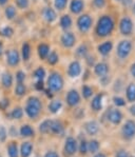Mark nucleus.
<instances>
[{"label":"nucleus","mask_w":135,"mask_h":157,"mask_svg":"<svg viewBox=\"0 0 135 157\" xmlns=\"http://www.w3.org/2000/svg\"><path fill=\"white\" fill-rule=\"evenodd\" d=\"M124 93H125V98H126L127 102H129V103L135 102V80L130 81V82L127 83Z\"/></svg>","instance_id":"nucleus-20"},{"label":"nucleus","mask_w":135,"mask_h":157,"mask_svg":"<svg viewBox=\"0 0 135 157\" xmlns=\"http://www.w3.org/2000/svg\"><path fill=\"white\" fill-rule=\"evenodd\" d=\"M91 52H92V49H91L90 44L87 42H83L75 48L74 56H75V59H84V57L90 54Z\"/></svg>","instance_id":"nucleus-17"},{"label":"nucleus","mask_w":135,"mask_h":157,"mask_svg":"<svg viewBox=\"0 0 135 157\" xmlns=\"http://www.w3.org/2000/svg\"><path fill=\"white\" fill-rule=\"evenodd\" d=\"M9 105H10L9 99H2L0 101V110H6L9 107Z\"/></svg>","instance_id":"nucleus-52"},{"label":"nucleus","mask_w":135,"mask_h":157,"mask_svg":"<svg viewBox=\"0 0 135 157\" xmlns=\"http://www.w3.org/2000/svg\"><path fill=\"white\" fill-rule=\"evenodd\" d=\"M111 88L112 91L115 95H119L120 93L125 91V88L127 86V81H126V77H124L122 75H119L117 77H113V80L111 82Z\"/></svg>","instance_id":"nucleus-13"},{"label":"nucleus","mask_w":135,"mask_h":157,"mask_svg":"<svg viewBox=\"0 0 135 157\" xmlns=\"http://www.w3.org/2000/svg\"><path fill=\"white\" fill-rule=\"evenodd\" d=\"M20 135L23 137H31L34 135V130L31 125L29 124H23L20 129Z\"/></svg>","instance_id":"nucleus-36"},{"label":"nucleus","mask_w":135,"mask_h":157,"mask_svg":"<svg viewBox=\"0 0 135 157\" xmlns=\"http://www.w3.org/2000/svg\"><path fill=\"white\" fill-rule=\"evenodd\" d=\"M69 10L73 15H80L86 10V1L84 0H71L69 2Z\"/></svg>","instance_id":"nucleus-15"},{"label":"nucleus","mask_w":135,"mask_h":157,"mask_svg":"<svg viewBox=\"0 0 135 157\" xmlns=\"http://www.w3.org/2000/svg\"><path fill=\"white\" fill-rule=\"evenodd\" d=\"M44 157H59V155L55 151H50V152H48V153L45 154Z\"/></svg>","instance_id":"nucleus-55"},{"label":"nucleus","mask_w":135,"mask_h":157,"mask_svg":"<svg viewBox=\"0 0 135 157\" xmlns=\"http://www.w3.org/2000/svg\"><path fill=\"white\" fill-rule=\"evenodd\" d=\"M98 80H99V83L101 84V86H103V88H106V86H109L111 84V82H112V80H113L112 73L106 75V76L100 77V78H98Z\"/></svg>","instance_id":"nucleus-38"},{"label":"nucleus","mask_w":135,"mask_h":157,"mask_svg":"<svg viewBox=\"0 0 135 157\" xmlns=\"http://www.w3.org/2000/svg\"><path fill=\"white\" fill-rule=\"evenodd\" d=\"M117 9V6L111 3L109 8L100 12L99 16L95 20L92 31L94 40L96 42L109 39V38H114V36L116 35L117 20L120 14Z\"/></svg>","instance_id":"nucleus-1"},{"label":"nucleus","mask_w":135,"mask_h":157,"mask_svg":"<svg viewBox=\"0 0 135 157\" xmlns=\"http://www.w3.org/2000/svg\"><path fill=\"white\" fill-rule=\"evenodd\" d=\"M84 62H86L87 67H89V69H92V67L95 66L96 62L99 60V57L97 56V54H96L95 52H91L90 54H88L86 57H84Z\"/></svg>","instance_id":"nucleus-26"},{"label":"nucleus","mask_w":135,"mask_h":157,"mask_svg":"<svg viewBox=\"0 0 135 157\" xmlns=\"http://www.w3.org/2000/svg\"><path fill=\"white\" fill-rule=\"evenodd\" d=\"M120 135L125 140H132L135 137V120L127 119L122 125Z\"/></svg>","instance_id":"nucleus-10"},{"label":"nucleus","mask_w":135,"mask_h":157,"mask_svg":"<svg viewBox=\"0 0 135 157\" xmlns=\"http://www.w3.org/2000/svg\"><path fill=\"white\" fill-rule=\"evenodd\" d=\"M128 73L131 76V78L135 80V58L130 61L129 66H128Z\"/></svg>","instance_id":"nucleus-44"},{"label":"nucleus","mask_w":135,"mask_h":157,"mask_svg":"<svg viewBox=\"0 0 135 157\" xmlns=\"http://www.w3.org/2000/svg\"><path fill=\"white\" fill-rule=\"evenodd\" d=\"M50 51H51V47H50V44H48V43L41 42V43H39L37 47V54L41 60L47 59Z\"/></svg>","instance_id":"nucleus-25"},{"label":"nucleus","mask_w":135,"mask_h":157,"mask_svg":"<svg viewBox=\"0 0 135 157\" xmlns=\"http://www.w3.org/2000/svg\"><path fill=\"white\" fill-rule=\"evenodd\" d=\"M1 54H2V43L0 41V56H1Z\"/></svg>","instance_id":"nucleus-59"},{"label":"nucleus","mask_w":135,"mask_h":157,"mask_svg":"<svg viewBox=\"0 0 135 157\" xmlns=\"http://www.w3.org/2000/svg\"><path fill=\"white\" fill-rule=\"evenodd\" d=\"M64 131V124H61V121L59 120H52L51 121V132L54 133V134L60 135L62 134Z\"/></svg>","instance_id":"nucleus-27"},{"label":"nucleus","mask_w":135,"mask_h":157,"mask_svg":"<svg viewBox=\"0 0 135 157\" xmlns=\"http://www.w3.org/2000/svg\"><path fill=\"white\" fill-rule=\"evenodd\" d=\"M135 54V39L134 38H120L115 42L112 57L118 67L129 64Z\"/></svg>","instance_id":"nucleus-2"},{"label":"nucleus","mask_w":135,"mask_h":157,"mask_svg":"<svg viewBox=\"0 0 135 157\" xmlns=\"http://www.w3.org/2000/svg\"><path fill=\"white\" fill-rule=\"evenodd\" d=\"M77 149H78V144H77L76 139L73 137H68L64 142V153L68 156L74 155L76 153Z\"/></svg>","instance_id":"nucleus-19"},{"label":"nucleus","mask_w":135,"mask_h":157,"mask_svg":"<svg viewBox=\"0 0 135 157\" xmlns=\"http://www.w3.org/2000/svg\"><path fill=\"white\" fill-rule=\"evenodd\" d=\"M111 4L110 0H91V8L93 11L96 12H102L107 8H109Z\"/></svg>","instance_id":"nucleus-23"},{"label":"nucleus","mask_w":135,"mask_h":157,"mask_svg":"<svg viewBox=\"0 0 135 157\" xmlns=\"http://www.w3.org/2000/svg\"><path fill=\"white\" fill-rule=\"evenodd\" d=\"M11 116L14 118V119H20L21 117L23 116V111L21 108H15L11 113Z\"/></svg>","instance_id":"nucleus-45"},{"label":"nucleus","mask_w":135,"mask_h":157,"mask_svg":"<svg viewBox=\"0 0 135 157\" xmlns=\"http://www.w3.org/2000/svg\"><path fill=\"white\" fill-rule=\"evenodd\" d=\"M76 28L77 31L81 35H89L93 31L95 18L91 13H83L78 15L76 19Z\"/></svg>","instance_id":"nucleus-4"},{"label":"nucleus","mask_w":135,"mask_h":157,"mask_svg":"<svg viewBox=\"0 0 135 157\" xmlns=\"http://www.w3.org/2000/svg\"><path fill=\"white\" fill-rule=\"evenodd\" d=\"M60 44L64 49H73L75 48L76 43H77V37L72 31H66L61 34L59 38Z\"/></svg>","instance_id":"nucleus-11"},{"label":"nucleus","mask_w":135,"mask_h":157,"mask_svg":"<svg viewBox=\"0 0 135 157\" xmlns=\"http://www.w3.org/2000/svg\"><path fill=\"white\" fill-rule=\"evenodd\" d=\"M99 148H100V144L96 139H92L91 141L88 142V152H90V153L96 154L99 151Z\"/></svg>","instance_id":"nucleus-34"},{"label":"nucleus","mask_w":135,"mask_h":157,"mask_svg":"<svg viewBox=\"0 0 135 157\" xmlns=\"http://www.w3.org/2000/svg\"><path fill=\"white\" fill-rule=\"evenodd\" d=\"M4 14H6V18L10 19V20H12V19L16 16V8L13 6H8V8L6 9V11H4Z\"/></svg>","instance_id":"nucleus-41"},{"label":"nucleus","mask_w":135,"mask_h":157,"mask_svg":"<svg viewBox=\"0 0 135 157\" xmlns=\"http://www.w3.org/2000/svg\"><path fill=\"white\" fill-rule=\"evenodd\" d=\"M16 79H17V81H18V82H23V81H25V74L23 73L22 71L17 72Z\"/></svg>","instance_id":"nucleus-50"},{"label":"nucleus","mask_w":135,"mask_h":157,"mask_svg":"<svg viewBox=\"0 0 135 157\" xmlns=\"http://www.w3.org/2000/svg\"><path fill=\"white\" fill-rule=\"evenodd\" d=\"M94 157H107V156L103 153H96L95 155H94Z\"/></svg>","instance_id":"nucleus-57"},{"label":"nucleus","mask_w":135,"mask_h":157,"mask_svg":"<svg viewBox=\"0 0 135 157\" xmlns=\"http://www.w3.org/2000/svg\"><path fill=\"white\" fill-rule=\"evenodd\" d=\"M62 108V101L60 99H55V100H52L50 102V105H48V109L51 113L53 114H56L60 111V109Z\"/></svg>","instance_id":"nucleus-29"},{"label":"nucleus","mask_w":135,"mask_h":157,"mask_svg":"<svg viewBox=\"0 0 135 157\" xmlns=\"http://www.w3.org/2000/svg\"><path fill=\"white\" fill-rule=\"evenodd\" d=\"M26 92V88L25 86L22 82H18L15 88V94L18 96H23Z\"/></svg>","instance_id":"nucleus-43"},{"label":"nucleus","mask_w":135,"mask_h":157,"mask_svg":"<svg viewBox=\"0 0 135 157\" xmlns=\"http://www.w3.org/2000/svg\"><path fill=\"white\" fill-rule=\"evenodd\" d=\"M115 157H130L129 155V152L127 151V150H118L116 151V153H115Z\"/></svg>","instance_id":"nucleus-49"},{"label":"nucleus","mask_w":135,"mask_h":157,"mask_svg":"<svg viewBox=\"0 0 135 157\" xmlns=\"http://www.w3.org/2000/svg\"><path fill=\"white\" fill-rule=\"evenodd\" d=\"M6 138V130L4 127L0 125V140L1 141H4Z\"/></svg>","instance_id":"nucleus-51"},{"label":"nucleus","mask_w":135,"mask_h":157,"mask_svg":"<svg viewBox=\"0 0 135 157\" xmlns=\"http://www.w3.org/2000/svg\"><path fill=\"white\" fill-rule=\"evenodd\" d=\"M93 73L97 78L112 73V64L110 59H99L93 67Z\"/></svg>","instance_id":"nucleus-8"},{"label":"nucleus","mask_w":135,"mask_h":157,"mask_svg":"<svg viewBox=\"0 0 135 157\" xmlns=\"http://www.w3.org/2000/svg\"><path fill=\"white\" fill-rule=\"evenodd\" d=\"M21 55H22V58L25 61H28L31 57V47L28 42H25L22 44V48H21Z\"/></svg>","instance_id":"nucleus-35"},{"label":"nucleus","mask_w":135,"mask_h":157,"mask_svg":"<svg viewBox=\"0 0 135 157\" xmlns=\"http://www.w3.org/2000/svg\"><path fill=\"white\" fill-rule=\"evenodd\" d=\"M36 89L39 91L43 90V81L42 80H38L37 83H36Z\"/></svg>","instance_id":"nucleus-56"},{"label":"nucleus","mask_w":135,"mask_h":157,"mask_svg":"<svg viewBox=\"0 0 135 157\" xmlns=\"http://www.w3.org/2000/svg\"><path fill=\"white\" fill-rule=\"evenodd\" d=\"M45 60L50 66H56L59 62V54L57 53L56 50H51Z\"/></svg>","instance_id":"nucleus-28"},{"label":"nucleus","mask_w":135,"mask_h":157,"mask_svg":"<svg viewBox=\"0 0 135 157\" xmlns=\"http://www.w3.org/2000/svg\"><path fill=\"white\" fill-rule=\"evenodd\" d=\"M135 19L129 11H120L117 20L116 35L120 38H134Z\"/></svg>","instance_id":"nucleus-3"},{"label":"nucleus","mask_w":135,"mask_h":157,"mask_svg":"<svg viewBox=\"0 0 135 157\" xmlns=\"http://www.w3.org/2000/svg\"><path fill=\"white\" fill-rule=\"evenodd\" d=\"M42 17L48 23H52L54 22L57 19V13L56 10L51 8V6H47L42 10Z\"/></svg>","instance_id":"nucleus-22"},{"label":"nucleus","mask_w":135,"mask_h":157,"mask_svg":"<svg viewBox=\"0 0 135 157\" xmlns=\"http://www.w3.org/2000/svg\"><path fill=\"white\" fill-rule=\"evenodd\" d=\"M51 121H52V120L47 119V120H44L43 122H41L40 125H39V131L41 133H44V134L51 132Z\"/></svg>","instance_id":"nucleus-39"},{"label":"nucleus","mask_w":135,"mask_h":157,"mask_svg":"<svg viewBox=\"0 0 135 157\" xmlns=\"http://www.w3.org/2000/svg\"><path fill=\"white\" fill-rule=\"evenodd\" d=\"M0 34H1L2 36H4V37H12L14 34V31L12 28H10V26H6V28H3L1 31H0Z\"/></svg>","instance_id":"nucleus-46"},{"label":"nucleus","mask_w":135,"mask_h":157,"mask_svg":"<svg viewBox=\"0 0 135 157\" xmlns=\"http://www.w3.org/2000/svg\"><path fill=\"white\" fill-rule=\"evenodd\" d=\"M129 13L131 14L132 17L135 19V0L133 1V3H132V6H131V8L129 9Z\"/></svg>","instance_id":"nucleus-54"},{"label":"nucleus","mask_w":135,"mask_h":157,"mask_svg":"<svg viewBox=\"0 0 135 157\" xmlns=\"http://www.w3.org/2000/svg\"><path fill=\"white\" fill-rule=\"evenodd\" d=\"M94 89L92 86H88V84H83L81 86V96L84 98V99H90V98L93 97L94 95Z\"/></svg>","instance_id":"nucleus-31"},{"label":"nucleus","mask_w":135,"mask_h":157,"mask_svg":"<svg viewBox=\"0 0 135 157\" xmlns=\"http://www.w3.org/2000/svg\"><path fill=\"white\" fill-rule=\"evenodd\" d=\"M8 151L10 157H18V149H17V144L15 142H11L10 144Z\"/></svg>","instance_id":"nucleus-42"},{"label":"nucleus","mask_w":135,"mask_h":157,"mask_svg":"<svg viewBox=\"0 0 135 157\" xmlns=\"http://www.w3.org/2000/svg\"><path fill=\"white\" fill-rule=\"evenodd\" d=\"M34 77L37 79V81L38 80L43 81V79H44V77H45V70L43 69L42 67H37V69L35 70V72H34Z\"/></svg>","instance_id":"nucleus-40"},{"label":"nucleus","mask_w":135,"mask_h":157,"mask_svg":"<svg viewBox=\"0 0 135 157\" xmlns=\"http://www.w3.org/2000/svg\"><path fill=\"white\" fill-rule=\"evenodd\" d=\"M59 25L64 32L66 31H71L72 26H73V19L70 14H64L59 18Z\"/></svg>","instance_id":"nucleus-21"},{"label":"nucleus","mask_w":135,"mask_h":157,"mask_svg":"<svg viewBox=\"0 0 135 157\" xmlns=\"http://www.w3.org/2000/svg\"><path fill=\"white\" fill-rule=\"evenodd\" d=\"M83 64L79 59H74L68 66L67 74L70 78H78L83 74Z\"/></svg>","instance_id":"nucleus-12"},{"label":"nucleus","mask_w":135,"mask_h":157,"mask_svg":"<svg viewBox=\"0 0 135 157\" xmlns=\"http://www.w3.org/2000/svg\"><path fill=\"white\" fill-rule=\"evenodd\" d=\"M84 130L89 135L94 136L99 132V124L96 120H90L84 124Z\"/></svg>","instance_id":"nucleus-24"},{"label":"nucleus","mask_w":135,"mask_h":157,"mask_svg":"<svg viewBox=\"0 0 135 157\" xmlns=\"http://www.w3.org/2000/svg\"><path fill=\"white\" fill-rule=\"evenodd\" d=\"M69 1L70 0H54V9L56 12L64 11L69 6Z\"/></svg>","instance_id":"nucleus-33"},{"label":"nucleus","mask_w":135,"mask_h":157,"mask_svg":"<svg viewBox=\"0 0 135 157\" xmlns=\"http://www.w3.org/2000/svg\"><path fill=\"white\" fill-rule=\"evenodd\" d=\"M8 2V0H0V6H4Z\"/></svg>","instance_id":"nucleus-58"},{"label":"nucleus","mask_w":135,"mask_h":157,"mask_svg":"<svg viewBox=\"0 0 135 157\" xmlns=\"http://www.w3.org/2000/svg\"><path fill=\"white\" fill-rule=\"evenodd\" d=\"M79 152H80V154H83V155H86L87 153H88V142L86 140H81L80 144H79Z\"/></svg>","instance_id":"nucleus-47"},{"label":"nucleus","mask_w":135,"mask_h":157,"mask_svg":"<svg viewBox=\"0 0 135 157\" xmlns=\"http://www.w3.org/2000/svg\"><path fill=\"white\" fill-rule=\"evenodd\" d=\"M42 110V103L40 99L36 96H31L26 100L25 105V113L31 119H36L40 115V112Z\"/></svg>","instance_id":"nucleus-6"},{"label":"nucleus","mask_w":135,"mask_h":157,"mask_svg":"<svg viewBox=\"0 0 135 157\" xmlns=\"http://www.w3.org/2000/svg\"><path fill=\"white\" fill-rule=\"evenodd\" d=\"M106 119L108 122H110L113 125H118L122 124V119H124V114H122V110L119 108L112 107L108 109V111L106 112Z\"/></svg>","instance_id":"nucleus-9"},{"label":"nucleus","mask_w":135,"mask_h":157,"mask_svg":"<svg viewBox=\"0 0 135 157\" xmlns=\"http://www.w3.org/2000/svg\"><path fill=\"white\" fill-rule=\"evenodd\" d=\"M16 4L21 10L28 9L29 6H30V0H16Z\"/></svg>","instance_id":"nucleus-48"},{"label":"nucleus","mask_w":135,"mask_h":157,"mask_svg":"<svg viewBox=\"0 0 135 157\" xmlns=\"http://www.w3.org/2000/svg\"><path fill=\"white\" fill-rule=\"evenodd\" d=\"M112 102H113V105L116 108H124L127 105V100L125 97H122V96L120 95H114L112 97Z\"/></svg>","instance_id":"nucleus-32"},{"label":"nucleus","mask_w":135,"mask_h":157,"mask_svg":"<svg viewBox=\"0 0 135 157\" xmlns=\"http://www.w3.org/2000/svg\"><path fill=\"white\" fill-rule=\"evenodd\" d=\"M48 89L51 92H54V93H58L64 89V80L62 75L58 73V72H52L49 77H48L47 80Z\"/></svg>","instance_id":"nucleus-7"},{"label":"nucleus","mask_w":135,"mask_h":157,"mask_svg":"<svg viewBox=\"0 0 135 157\" xmlns=\"http://www.w3.org/2000/svg\"><path fill=\"white\" fill-rule=\"evenodd\" d=\"M32 150H33V144L31 142L26 141L23 142L21 144V149H20V154L21 157H29L32 153Z\"/></svg>","instance_id":"nucleus-30"},{"label":"nucleus","mask_w":135,"mask_h":157,"mask_svg":"<svg viewBox=\"0 0 135 157\" xmlns=\"http://www.w3.org/2000/svg\"><path fill=\"white\" fill-rule=\"evenodd\" d=\"M128 111H129L130 115H131L132 117H135V102L131 103V105L128 108Z\"/></svg>","instance_id":"nucleus-53"},{"label":"nucleus","mask_w":135,"mask_h":157,"mask_svg":"<svg viewBox=\"0 0 135 157\" xmlns=\"http://www.w3.org/2000/svg\"><path fill=\"white\" fill-rule=\"evenodd\" d=\"M2 86H4V88H11L12 84H13V77H12V75L10 73H4L2 75Z\"/></svg>","instance_id":"nucleus-37"},{"label":"nucleus","mask_w":135,"mask_h":157,"mask_svg":"<svg viewBox=\"0 0 135 157\" xmlns=\"http://www.w3.org/2000/svg\"><path fill=\"white\" fill-rule=\"evenodd\" d=\"M115 47L114 38H109V39L101 40L97 42L95 47V53L99 59H110L113 55V51Z\"/></svg>","instance_id":"nucleus-5"},{"label":"nucleus","mask_w":135,"mask_h":157,"mask_svg":"<svg viewBox=\"0 0 135 157\" xmlns=\"http://www.w3.org/2000/svg\"><path fill=\"white\" fill-rule=\"evenodd\" d=\"M81 100V96L78 93V91L73 89V90H70L66 95V101L68 103V105L71 108H76L77 105L80 103Z\"/></svg>","instance_id":"nucleus-16"},{"label":"nucleus","mask_w":135,"mask_h":157,"mask_svg":"<svg viewBox=\"0 0 135 157\" xmlns=\"http://www.w3.org/2000/svg\"><path fill=\"white\" fill-rule=\"evenodd\" d=\"M106 94L103 92H99L97 94H94L92 99L90 101V107L94 112H100L103 107V99Z\"/></svg>","instance_id":"nucleus-14"},{"label":"nucleus","mask_w":135,"mask_h":157,"mask_svg":"<svg viewBox=\"0 0 135 157\" xmlns=\"http://www.w3.org/2000/svg\"><path fill=\"white\" fill-rule=\"evenodd\" d=\"M134 37H135V31H134Z\"/></svg>","instance_id":"nucleus-60"},{"label":"nucleus","mask_w":135,"mask_h":157,"mask_svg":"<svg viewBox=\"0 0 135 157\" xmlns=\"http://www.w3.org/2000/svg\"><path fill=\"white\" fill-rule=\"evenodd\" d=\"M6 62H8V64L11 67L18 66L19 62H20V55H19L18 51L15 50V49L6 51Z\"/></svg>","instance_id":"nucleus-18"}]
</instances>
